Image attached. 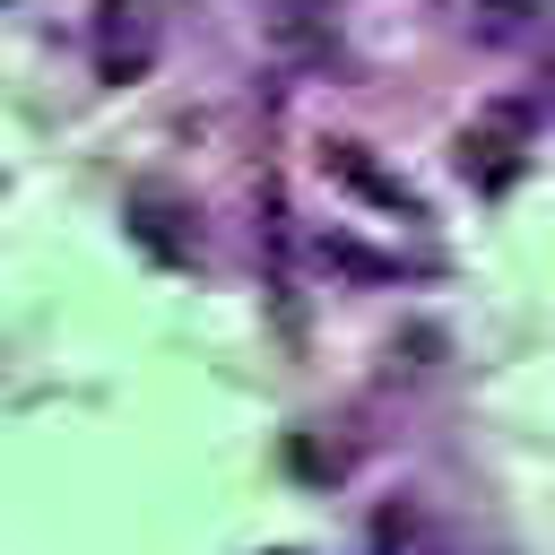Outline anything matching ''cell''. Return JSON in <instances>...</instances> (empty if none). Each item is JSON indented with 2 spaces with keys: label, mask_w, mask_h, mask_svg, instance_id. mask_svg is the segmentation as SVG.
<instances>
[{
  "label": "cell",
  "mask_w": 555,
  "mask_h": 555,
  "mask_svg": "<svg viewBox=\"0 0 555 555\" xmlns=\"http://www.w3.org/2000/svg\"><path fill=\"white\" fill-rule=\"evenodd\" d=\"M95 61H104V78H147V61H156V9L147 0H104L95 9Z\"/></svg>",
  "instance_id": "cell-1"
},
{
  "label": "cell",
  "mask_w": 555,
  "mask_h": 555,
  "mask_svg": "<svg viewBox=\"0 0 555 555\" xmlns=\"http://www.w3.org/2000/svg\"><path fill=\"white\" fill-rule=\"evenodd\" d=\"M321 173H330V182H347L356 199L390 208V217H425V199H416V191H408L399 173H382V165H373V156H364L356 139H330V147H321Z\"/></svg>",
  "instance_id": "cell-2"
},
{
  "label": "cell",
  "mask_w": 555,
  "mask_h": 555,
  "mask_svg": "<svg viewBox=\"0 0 555 555\" xmlns=\"http://www.w3.org/2000/svg\"><path fill=\"white\" fill-rule=\"evenodd\" d=\"M512 165H520V113H494L486 130L460 139V173H477V182H512Z\"/></svg>",
  "instance_id": "cell-3"
},
{
  "label": "cell",
  "mask_w": 555,
  "mask_h": 555,
  "mask_svg": "<svg viewBox=\"0 0 555 555\" xmlns=\"http://www.w3.org/2000/svg\"><path fill=\"white\" fill-rule=\"evenodd\" d=\"M538 9H546V0H486L477 35H486V43H520V35H538Z\"/></svg>",
  "instance_id": "cell-4"
},
{
  "label": "cell",
  "mask_w": 555,
  "mask_h": 555,
  "mask_svg": "<svg viewBox=\"0 0 555 555\" xmlns=\"http://www.w3.org/2000/svg\"><path fill=\"white\" fill-rule=\"evenodd\" d=\"M546 87H555V43H546Z\"/></svg>",
  "instance_id": "cell-5"
}]
</instances>
